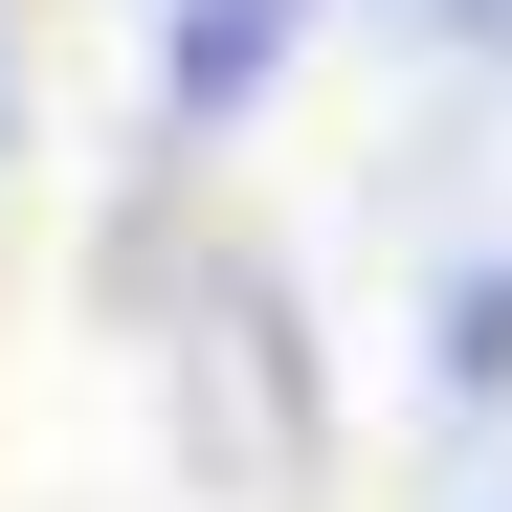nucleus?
<instances>
[{"instance_id": "2", "label": "nucleus", "mask_w": 512, "mask_h": 512, "mask_svg": "<svg viewBox=\"0 0 512 512\" xmlns=\"http://www.w3.org/2000/svg\"><path fill=\"white\" fill-rule=\"evenodd\" d=\"M423 379H446V423L512 401V268H446V312H423Z\"/></svg>"}, {"instance_id": "4", "label": "nucleus", "mask_w": 512, "mask_h": 512, "mask_svg": "<svg viewBox=\"0 0 512 512\" xmlns=\"http://www.w3.org/2000/svg\"><path fill=\"white\" fill-rule=\"evenodd\" d=\"M0 156H23V0H0Z\"/></svg>"}, {"instance_id": "1", "label": "nucleus", "mask_w": 512, "mask_h": 512, "mask_svg": "<svg viewBox=\"0 0 512 512\" xmlns=\"http://www.w3.org/2000/svg\"><path fill=\"white\" fill-rule=\"evenodd\" d=\"M334 0H156V134H245Z\"/></svg>"}, {"instance_id": "3", "label": "nucleus", "mask_w": 512, "mask_h": 512, "mask_svg": "<svg viewBox=\"0 0 512 512\" xmlns=\"http://www.w3.org/2000/svg\"><path fill=\"white\" fill-rule=\"evenodd\" d=\"M401 23H423V45H512V0H401Z\"/></svg>"}]
</instances>
